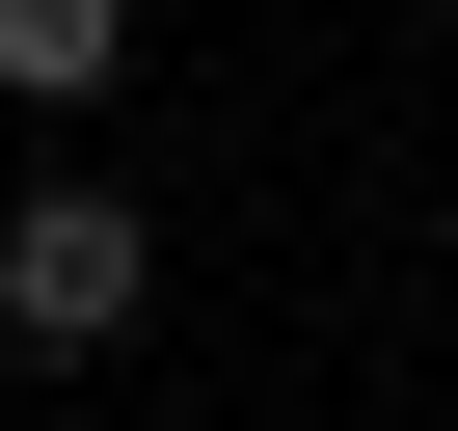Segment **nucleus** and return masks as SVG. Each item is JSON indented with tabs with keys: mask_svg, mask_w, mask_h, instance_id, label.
<instances>
[{
	"mask_svg": "<svg viewBox=\"0 0 458 431\" xmlns=\"http://www.w3.org/2000/svg\"><path fill=\"white\" fill-rule=\"evenodd\" d=\"M135 270H162V216H135V189H0V351H108Z\"/></svg>",
	"mask_w": 458,
	"mask_h": 431,
	"instance_id": "obj_1",
	"label": "nucleus"
},
{
	"mask_svg": "<svg viewBox=\"0 0 458 431\" xmlns=\"http://www.w3.org/2000/svg\"><path fill=\"white\" fill-rule=\"evenodd\" d=\"M108 55H135V0H0V81H28V108H81Z\"/></svg>",
	"mask_w": 458,
	"mask_h": 431,
	"instance_id": "obj_2",
	"label": "nucleus"
}]
</instances>
